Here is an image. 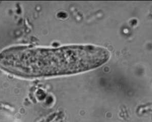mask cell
<instances>
[{"mask_svg": "<svg viewBox=\"0 0 152 122\" xmlns=\"http://www.w3.org/2000/svg\"><path fill=\"white\" fill-rule=\"evenodd\" d=\"M110 52L94 45H73L56 49L18 47L5 51L6 70L24 76L69 75L97 68L107 62Z\"/></svg>", "mask_w": 152, "mask_h": 122, "instance_id": "cell-1", "label": "cell"}]
</instances>
